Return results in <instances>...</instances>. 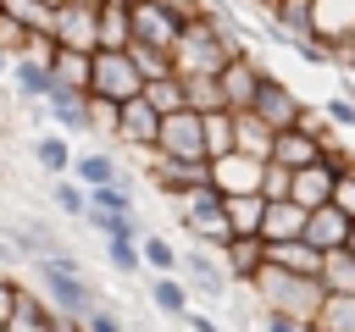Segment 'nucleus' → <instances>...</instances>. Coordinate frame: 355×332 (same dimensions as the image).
Masks as SVG:
<instances>
[{
	"instance_id": "12",
	"label": "nucleus",
	"mask_w": 355,
	"mask_h": 332,
	"mask_svg": "<svg viewBox=\"0 0 355 332\" xmlns=\"http://www.w3.org/2000/svg\"><path fill=\"white\" fill-rule=\"evenodd\" d=\"M72 321L39 293V288H28L22 282V293H17V304H11V315H6V332H67Z\"/></svg>"
},
{
	"instance_id": "7",
	"label": "nucleus",
	"mask_w": 355,
	"mask_h": 332,
	"mask_svg": "<svg viewBox=\"0 0 355 332\" xmlns=\"http://www.w3.org/2000/svg\"><path fill=\"white\" fill-rule=\"evenodd\" d=\"M155 155H172V160H211V155H205V116H200V111H172V116H161Z\"/></svg>"
},
{
	"instance_id": "22",
	"label": "nucleus",
	"mask_w": 355,
	"mask_h": 332,
	"mask_svg": "<svg viewBox=\"0 0 355 332\" xmlns=\"http://www.w3.org/2000/svg\"><path fill=\"white\" fill-rule=\"evenodd\" d=\"M333 188H338V172L327 166V160H316V166H300L294 172V205H305V210H322V205H333Z\"/></svg>"
},
{
	"instance_id": "44",
	"label": "nucleus",
	"mask_w": 355,
	"mask_h": 332,
	"mask_svg": "<svg viewBox=\"0 0 355 332\" xmlns=\"http://www.w3.org/2000/svg\"><path fill=\"white\" fill-rule=\"evenodd\" d=\"M83 326H89V332H133V326L122 321V310H111V299H105V304H94Z\"/></svg>"
},
{
	"instance_id": "27",
	"label": "nucleus",
	"mask_w": 355,
	"mask_h": 332,
	"mask_svg": "<svg viewBox=\"0 0 355 332\" xmlns=\"http://www.w3.org/2000/svg\"><path fill=\"white\" fill-rule=\"evenodd\" d=\"M272 127L255 116V111H233V149L239 155H255V160H272Z\"/></svg>"
},
{
	"instance_id": "45",
	"label": "nucleus",
	"mask_w": 355,
	"mask_h": 332,
	"mask_svg": "<svg viewBox=\"0 0 355 332\" xmlns=\"http://www.w3.org/2000/svg\"><path fill=\"white\" fill-rule=\"evenodd\" d=\"M0 50H6V55H22V50H28V28H22L17 17H6V11H0Z\"/></svg>"
},
{
	"instance_id": "41",
	"label": "nucleus",
	"mask_w": 355,
	"mask_h": 332,
	"mask_svg": "<svg viewBox=\"0 0 355 332\" xmlns=\"http://www.w3.org/2000/svg\"><path fill=\"white\" fill-rule=\"evenodd\" d=\"M205 155H233V111H211L205 116Z\"/></svg>"
},
{
	"instance_id": "33",
	"label": "nucleus",
	"mask_w": 355,
	"mask_h": 332,
	"mask_svg": "<svg viewBox=\"0 0 355 332\" xmlns=\"http://www.w3.org/2000/svg\"><path fill=\"white\" fill-rule=\"evenodd\" d=\"M89 66H94V55L89 50H55V61H50V72H55V83H67V89H83L89 94Z\"/></svg>"
},
{
	"instance_id": "53",
	"label": "nucleus",
	"mask_w": 355,
	"mask_h": 332,
	"mask_svg": "<svg viewBox=\"0 0 355 332\" xmlns=\"http://www.w3.org/2000/svg\"><path fill=\"white\" fill-rule=\"evenodd\" d=\"M100 6H105V0H100ZM116 6H139V0H116Z\"/></svg>"
},
{
	"instance_id": "23",
	"label": "nucleus",
	"mask_w": 355,
	"mask_h": 332,
	"mask_svg": "<svg viewBox=\"0 0 355 332\" xmlns=\"http://www.w3.org/2000/svg\"><path fill=\"white\" fill-rule=\"evenodd\" d=\"M272 160H277V166H288V172L316 166V160H322V138H316V133H305V127H283V133L272 138Z\"/></svg>"
},
{
	"instance_id": "35",
	"label": "nucleus",
	"mask_w": 355,
	"mask_h": 332,
	"mask_svg": "<svg viewBox=\"0 0 355 332\" xmlns=\"http://www.w3.org/2000/svg\"><path fill=\"white\" fill-rule=\"evenodd\" d=\"M322 293H355V249H333L322 260Z\"/></svg>"
},
{
	"instance_id": "50",
	"label": "nucleus",
	"mask_w": 355,
	"mask_h": 332,
	"mask_svg": "<svg viewBox=\"0 0 355 332\" xmlns=\"http://www.w3.org/2000/svg\"><path fill=\"white\" fill-rule=\"evenodd\" d=\"M11 66H17V55H6V50H0V83H11Z\"/></svg>"
},
{
	"instance_id": "38",
	"label": "nucleus",
	"mask_w": 355,
	"mask_h": 332,
	"mask_svg": "<svg viewBox=\"0 0 355 332\" xmlns=\"http://www.w3.org/2000/svg\"><path fill=\"white\" fill-rule=\"evenodd\" d=\"M316 326L322 332H355V293H327L316 310Z\"/></svg>"
},
{
	"instance_id": "40",
	"label": "nucleus",
	"mask_w": 355,
	"mask_h": 332,
	"mask_svg": "<svg viewBox=\"0 0 355 332\" xmlns=\"http://www.w3.org/2000/svg\"><path fill=\"white\" fill-rule=\"evenodd\" d=\"M227 221H233V232H261L266 199H261V194H233V199H227Z\"/></svg>"
},
{
	"instance_id": "18",
	"label": "nucleus",
	"mask_w": 355,
	"mask_h": 332,
	"mask_svg": "<svg viewBox=\"0 0 355 332\" xmlns=\"http://www.w3.org/2000/svg\"><path fill=\"white\" fill-rule=\"evenodd\" d=\"M349 232H355V216L338 210V205H322V210H311V221H305V243H316L322 255L349 249Z\"/></svg>"
},
{
	"instance_id": "29",
	"label": "nucleus",
	"mask_w": 355,
	"mask_h": 332,
	"mask_svg": "<svg viewBox=\"0 0 355 332\" xmlns=\"http://www.w3.org/2000/svg\"><path fill=\"white\" fill-rule=\"evenodd\" d=\"M94 17H100V50H128L133 44V6L105 0Z\"/></svg>"
},
{
	"instance_id": "36",
	"label": "nucleus",
	"mask_w": 355,
	"mask_h": 332,
	"mask_svg": "<svg viewBox=\"0 0 355 332\" xmlns=\"http://www.w3.org/2000/svg\"><path fill=\"white\" fill-rule=\"evenodd\" d=\"M183 100H189V111H200V116H211V111H227L222 77H183Z\"/></svg>"
},
{
	"instance_id": "20",
	"label": "nucleus",
	"mask_w": 355,
	"mask_h": 332,
	"mask_svg": "<svg viewBox=\"0 0 355 332\" xmlns=\"http://www.w3.org/2000/svg\"><path fill=\"white\" fill-rule=\"evenodd\" d=\"M222 266H227V277H233V282H244V288H250V282L266 271V238H261V232H239V238L222 249Z\"/></svg>"
},
{
	"instance_id": "32",
	"label": "nucleus",
	"mask_w": 355,
	"mask_h": 332,
	"mask_svg": "<svg viewBox=\"0 0 355 332\" xmlns=\"http://www.w3.org/2000/svg\"><path fill=\"white\" fill-rule=\"evenodd\" d=\"M83 221H89V227L100 232V243H139V238H144L139 216H111V210H89Z\"/></svg>"
},
{
	"instance_id": "52",
	"label": "nucleus",
	"mask_w": 355,
	"mask_h": 332,
	"mask_svg": "<svg viewBox=\"0 0 355 332\" xmlns=\"http://www.w3.org/2000/svg\"><path fill=\"white\" fill-rule=\"evenodd\" d=\"M67 332H89V326H83V321H72V326H67Z\"/></svg>"
},
{
	"instance_id": "31",
	"label": "nucleus",
	"mask_w": 355,
	"mask_h": 332,
	"mask_svg": "<svg viewBox=\"0 0 355 332\" xmlns=\"http://www.w3.org/2000/svg\"><path fill=\"white\" fill-rule=\"evenodd\" d=\"M150 304L161 310V315H172V321H183L194 304H189V282L183 277H150Z\"/></svg>"
},
{
	"instance_id": "6",
	"label": "nucleus",
	"mask_w": 355,
	"mask_h": 332,
	"mask_svg": "<svg viewBox=\"0 0 355 332\" xmlns=\"http://www.w3.org/2000/svg\"><path fill=\"white\" fill-rule=\"evenodd\" d=\"M144 183H150L161 199L183 205L189 194L211 188V160H172V155H150V160H144Z\"/></svg>"
},
{
	"instance_id": "57",
	"label": "nucleus",
	"mask_w": 355,
	"mask_h": 332,
	"mask_svg": "<svg viewBox=\"0 0 355 332\" xmlns=\"http://www.w3.org/2000/svg\"><path fill=\"white\" fill-rule=\"evenodd\" d=\"M0 11H6V0H0Z\"/></svg>"
},
{
	"instance_id": "16",
	"label": "nucleus",
	"mask_w": 355,
	"mask_h": 332,
	"mask_svg": "<svg viewBox=\"0 0 355 332\" xmlns=\"http://www.w3.org/2000/svg\"><path fill=\"white\" fill-rule=\"evenodd\" d=\"M261 77H266L261 55H239V61H227V66H222V94H227V111H250V105H255V94H261Z\"/></svg>"
},
{
	"instance_id": "2",
	"label": "nucleus",
	"mask_w": 355,
	"mask_h": 332,
	"mask_svg": "<svg viewBox=\"0 0 355 332\" xmlns=\"http://www.w3.org/2000/svg\"><path fill=\"white\" fill-rule=\"evenodd\" d=\"M33 277H39V293L67 315V321H89V310L94 304H105V288L83 271V260L78 255H61V260H33L28 266Z\"/></svg>"
},
{
	"instance_id": "43",
	"label": "nucleus",
	"mask_w": 355,
	"mask_h": 332,
	"mask_svg": "<svg viewBox=\"0 0 355 332\" xmlns=\"http://www.w3.org/2000/svg\"><path fill=\"white\" fill-rule=\"evenodd\" d=\"M105 266L116 277H139L144 271V255H139V243H105Z\"/></svg>"
},
{
	"instance_id": "24",
	"label": "nucleus",
	"mask_w": 355,
	"mask_h": 332,
	"mask_svg": "<svg viewBox=\"0 0 355 332\" xmlns=\"http://www.w3.org/2000/svg\"><path fill=\"white\" fill-rule=\"evenodd\" d=\"M266 260L277 266V271H288V277H322V249L316 243H305V238H288V243H266Z\"/></svg>"
},
{
	"instance_id": "5",
	"label": "nucleus",
	"mask_w": 355,
	"mask_h": 332,
	"mask_svg": "<svg viewBox=\"0 0 355 332\" xmlns=\"http://www.w3.org/2000/svg\"><path fill=\"white\" fill-rule=\"evenodd\" d=\"M89 94L94 100H111V105H128L144 94V77L133 66L128 50H94V66H89Z\"/></svg>"
},
{
	"instance_id": "37",
	"label": "nucleus",
	"mask_w": 355,
	"mask_h": 332,
	"mask_svg": "<svg viewBox=\"0 0 355 332\" xmlns=\"http://www.w3.org/2000/svg\"><path fill=\"white\" fill-rule=\"evenodd\" d=\"M50 205H55L67 221H83V216H89V188H83L78 177H55V183H50Z\"/></svg>"
},
{
	"instance_id": "28",
	"label": "nucleus",
	"mask_w": 355,
	"mask_h": 332,
	"mask_svg": "<svg viewBox=\"0 0 355 332\" xmlns=\"http://www.w3.org/2000/svg\"><path fill=\"white\" fill-rule=\"evenodd\" d=\"M72 177H78L83 188H105V183H128L111 149H78V160H72Z\"/></svg>"
},
{
	"instance_id": "10",
	"label": "nucleus",
	"mask_w": 355,
	"mask_h": 332,
	"mask_svg": "<svg viewBox=\"0 0 355 332\" xmlns=\"http://www.w3.org/2000/svg\"><path fill=\"white\" fill-rule=\"evenodd\" d=\"M178 277L189 282V293H205V299H227V288H233V277H227L222 255H216V249H200V243H189V249H183Z\"/></svg>"
},
{
	"instance_id": "4",
	"label": "nucleus",
	"mask_w": 355,
	"mask_h": 332,
	"mask_svg": "<svg viewBox=\"0 0 355 332\" xmlns=\"http://www.w3.org/2000/svg\"><path fill=\"white\" fill-rule=\"evenodd\" d=\"M178 221H183V232L200 243V249H227L239 232H233V221H227V199L216 194V188H200V194H189L183 205H178Z\"/></svg>"
},
{
	"instance_id": "1",
	"label": "nucleus",
	"mask_w": 355,
	"mask_h": 332,
	"mask_svg": "<svg viewBox=\"0 0 355 332\" xmlns=\"http://www.w3.org/2000/svg\"><path fill=\"white\" fill-rule=\"evenodd\" d=\"M239 55H250V44H244V33L233 28V17H227L222 6H216L205 22H189V28L178 33V44H172L178 77H222V66L239 61Z\"/></svg>"
},
{
	"instance_id": "26",
	"label": "nucleus",
	"mask_w": 355,
	"mask_h": 332,
	"mask_svg": "<svg viewBox=\"0 0 355 332\" xmlns=\"http://www.w3.org/2000/svg\"><path fill=\"white\" fill-rule=\"evenodd\" d=\"M305 221H311V210H305V205H294V199H277V205H266L261 238H266V243H288V238H305Z\"/></svg>"
},
{
	"instance_id": "47",
	"label": "nucleus",
	"mask_w": 355,
	"mask_h": 332,
	"mask_svg": "<svg viewBox=\"0 0 355 332\" xmlns=\"http://www.w3.org/2000/svg\"><path fill=\"white\" fill-rule=\"evenodd\" d=\"M17 293H22V277H17L11 266H0V321L11 315V304H17Z\"/></svg>"
},
{
	"instance_id": "30",
	"label": "nucleus",
	"mask_w": 355,
	"mask_h": 332,
	"mask_svg": "<svg viewBox=\"0 0 355 332\" xmlns=\"http://www.w3.org/2000/svg\"><path fill=\"white\" fill-rule=\"evenodd\" d=\"M139 255H144V271H155V277H178V266H183V249L172 238H161V232H144Z\"/></svg>"
},
{
	"instance_id": "21",
	"label": "nucleus",
	"mask_w": 355,
	"mask_h": 332,
	"mask_svg": "<svg viewBox=\"0 0 355 332\" xmlns=\"http://www.w3.org/2000/svg\"><path fill=\"white\" fill-rule=\"evenodd\" d=\"M50 89H55V72H50L44 61H33V55H17V66H11V94L33 111V105L50 100Z\"/></svg>"
},
{
	"instance_id": "46",
	"label": "nucleus",
	"mask_w": 355,
	"mask_h": 332,
	"mask_svg": "<svg viewBox=\"0 0 355 332\" xmlns=\"http://www.w3.org/2000/svg\"><path fill=\"white\" fill-rule=\"evenodd\" d=\"M322 111H327V122H333V127H349V133H355V100H349V94H333Z\"/></svg>"
},
{
	"instance_id": "39",
	"label": "nucleus",
	"mask_w": 355,
	"mask_h": 332,
	"mask_svg": "<svg viewBox=\"0 0 355 332\" xmlns=\"http://www.w3.org/2000/svg\"><path fill=\"white\" fill-rule=\"evenodd\" d=\"M128 55H133V66H139V77L144 83H155V77H172L178 66H172V50H155V44H128Z\"/></svg>"
},
{
	"instance_id": "3",
	"label": "nucleus",
	"mask_w": 355,
	"mask_h": 332,
	"mask_svg": "<svg viewBox=\"0 0 355 332\" xmlns=\"http://www.w3.org/2000/svg\"><path fill=\"white\" fill-rule=\"evenodd\" d=\"M250 293H255L261 310H283V315H294V321H316V310H322V299H327L316 277H288V271H277L272 260H266V271L250 282Z\"/></svg>"
},
{
	"instance_id": "8",
	"label": "nucleus",
	"mask_w": 355,
	"mask_h": 332,
	"mask_svg": "<svg viewBox=\"0 0 355 332\" xmlns=\"http://www.w3.org/2000/svg\"><path fill=\"white\" fill-rule=\"evenodd\" d=\"M44 116H50L55 133H67V138H94V100H89L83 89L55 83L50 100H44Z\"/></svg>"
},
{
	"instance_id": "34",
	"label": "nucleus",
	"mask_w": 355,
	"mask_h": 332,
	"mask_svg": "<svg viewBox=\"0 0 355 332\" xmlns=\"http://www.w3.org/2000/svg\"><path fill=\"white\" fill-rule=\"evenodd\" d=\"M155 116H172V111H189V100H183V77L172 72V77H155V83H144V94H139Z\"/></svg>"
},
{
	"instance_id": "51",
	"label": "nucleus",
	"mask_w": 355,
	"mask_h": 332,
	"mask_svg": "<svg viewBox=\"0 0 355 332\" xmlns=\"http://www.w3.org/2000/svg\"><path fill=\"white\" fill-rule=\"evenodd\" d=\"M61 6H100V0H61Z\"/></svg>"
},
{
	"instance_id": "55",
	"label": "nucleus",
	"mask_w": 355,
	"mask_h": 332,
	"mask_svg": "<svg viewBox=\"0 0 355 332\" xmlns=\"http://www.w3.org/2000/svg\"><path fill=\"white\" fill-rule=\"evenodd\" d=\"M0 177H6V160H0Z\"/></svg>"
},
{
	"instance_id": "56",
	"label": "nucleus",
	"mask_w": 355,
	"mask_h": 332,
	"mask_svg": "<svg viewBox=\"0 0 355 332\" xmlns=\"http://www.w3.org/2000/svg\"><path fill=\"white\" fill-rule=\"evenodd\" d=\"M349 249H355V232H349Z\"/></svg>"
},
{
	"instance_id": "48",
	"label": "nucleus",
	"mask_w": 355,
	"mask_h": 332,
	"mask_svg": "<svg viewBox=\"0 0 355 332\" xmlns=\"http://www.w3.org/2000/svg\"><path fill=\"white\" fill-rule=\"evenodd\" d=\"M261 332H305L294 315H283V310H261Z\"/></svg>"
},
{
	"instance_id": "13",
	"label": "nucleus",
	"mask_w": 355,
	"mask_h": 332,
	"mask_svg": "<svg viewBox=\"0 0 355 332\" xmlns=\"http://www.w3.org/2000/svg\"><path fill=\"white\" fill-rule=\"evenodd\" d=\"M311 39H322L327 50H349L355 44V0H316L311 6Z\"/></svg>"
},
{
	"instance_id": "17",
	"label": "nucleus",
	"mask_w": 355,
	"mask_h": 332,
	"mask_svg": "<svg viewBox=\"0 0 355 332\" xmlns=\"http://www.w3.org/2000/svg\"><path fill=\"white\" fill-rule=\"evenodd\" d=\"M178 33H183V22H178L161 0H139V6H133V39H139V44L172 50V44H178Z\"/></svg>"
},
{
	"instance_id": "11",
	"label": "nucleus",
	"mask_w": 355,
	"mask_h": 332,
	"mask_svg": "<svg viewBox=\"0 0 355 332\" xmlns=\"http://www.w3.org/2000/svg\"><path fill=\"white\" fill-rule=\"evenodd\" d=\"M261 177H266V160H255V155H216L211 160V188L222 194V199H233V194H261Z\"/></svg>"
},
{
	"instance_id": "25",
	"label": "nucleus",
	"mask_w": 355,
	"mask_h": 332,
	"mask_svg": "<svg viewBox=\"0 0 355 332\" xmlns=\"http://www.w3.org/2000/svg\"><path fill=\"white\" fill-rule=\"evenodd\" d=\"M28 155H33L50 177H72V160H78V149H72L67 133H55V127H50V133H33V138H28Z\"/></svg>"
},
{
	"instance_id": "9",
	"label": "nucleus",
	"mask_w": 355,
	"mask_h": 332,
	"mask_svg": "<svg viewBox=\"0 0 355 332\" xmlns=\"http://www.w3.org/2000/svg\"><path fill=\"white\" fill-rule=\"evenodd\" d=\"M305 105H311V100H300L283 77H272V72H266V77H261V94H255V105H250V111H255L272 133H283V127H300Z\"/></svg>"
},
{
	"instance_id": "15",
	"label": "nucleus",
	"mask_w": 355,
	"mask_h": 332,
	"mask_svg": "<svg viewBox=\"0 0 355 332\" xmlns=\"http://www.w3.org/2000/svg\"><path fill=\"white\" fill-rule=\"evenodd\" d=\"M100 6H55V44L67 50H100Z\"/></svg>"
},
{
	"instance_id": "14",
	"label": "nucleus",
	"mask_w": 355,
	"mask_h": 332,
	"mask_svg": "<svg viewBox=\"0 0 355 332\" xmlns=\"http://www.w3.org/2000/svg\"><path fill=\"white\" fill-rule=\"evenodd\" d=\"M155 138H161V116H155L144 100H128V105H122V116H116V138H111V144L139 149V155L150 160V155H155Z\"/></svg>"
},
{
	"instance_id": "42",
	"label": "nucleus",
	"mask_w": 355,
	"mask_h": 332,
	"mask_svg": "<svg viewBox=\"0 0 355 332\" xmlns=\"http://www.w3.org/2000/svg\"><path fill=\"white\" fill-rule=\"evenodd\" d=\"M288 194H294V172H288V166H277V160H266L261 199H266V205H277V199H288Z\"/></svg>"
},
{
	"instance_id": "54",
	"label": "nucleus",
	"mask_w": 355,
	"mask_h": 332,
	"mask_svg": "<svg viewBox=\"0 0 355 332\" xmlns=\"http://www.w3.org/2000/svg\"><path fill=\"white\" fill-rule=\"evenodd\" d=\"M44 6H61V0H44Z\"/></svg>"
},
{
	"instance_id": "49",
	"label": "nucleus",
	"mask_w": 355,
	"mask_h": 332,
	"mask_svg": "<svg viewBox=\"0 0 355 332\" xmlns=\"http://www.w3.org/2000/svg\"><path fill=\"white\" fill-rule=\"evenodd\" d=\"M333 205L355 216V172H344V177H338V188H333Z\"/></svg>"
},
{
	"instance_id": "58",
	"label": "nucleus",
	"mask_w": 355,
	"mask_h": 332,
	"mask_svg": "<svg viewBox=\"0 0 355 332\" xmlns=\"http://www.w3.org/2000/svg\"><path fill=\"white\" fill-rule=\"evenodd\" d=\"M0 332H6V321H0Z\"/></svg>"
},
{
	"instance_id": "19",
	"label": "nucleus",
	"mask_w": 355,
	"mask_h": 332,
	"mask_svg": "<svg viewBox=\"0 0 355 332\" xmlns=\"http://www.w3.org/2000/svg\"><path fill=\"white\" fill-rule=\"evenodd\" d=\"M11 249H17L28 266H33V260H61V255H72L50 221H17V227H11Z\"/></svg>"
},
{
	"instance_id": "59",
	"label": "nucleus",
	"mask_w": 355,
	"mask_h": 332,
	"mask_svg": "<svg viewBox=\"0 0 355 332\" xmlns=\"http://www.w3.org/2000/svg\"><path fill=\"white\" fill-rule=\"evenodd\" d=\"M349 72H355V66H349Z\"/></svg>"
}]
</instances>
